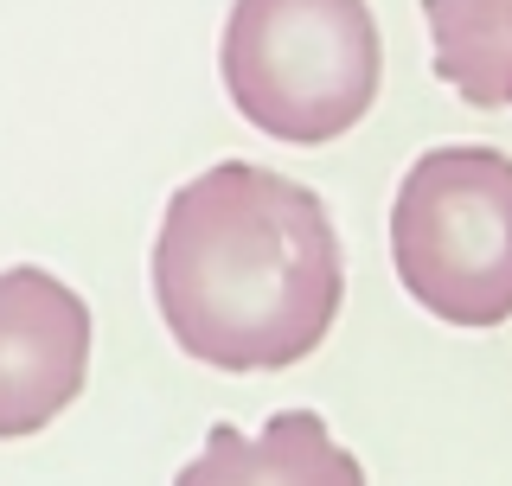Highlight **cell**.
Listing matches in <instances>:
<instances>
[{
  "label": "cell",
  "mask_w": 512,
  "mask_h": 486,
  "mask_svg": "<svg viewBox=\"0 0 512 486\" xmlns=\"http://www.w3.org/2000/svg\"><path fill=\"white\" fill-rule=\"evenodd\" d=\"M346 295L340 231L288 173L218 160L167 199L154 307L205 371H288L327 339Z\"/></svg>",
  "instance_id": "cell-1"
},
{
  "label": "cell",
  "mask_w": 512,
  "mask_h": 486,
  "mask_svg": "<svg viewBox=\"0 0 512 486\" xmlns=\"http://www.w3.org/2000/svg\"><path fill=\"white\" fill-rule=\"evenodd\" d=\"M218 71L250 128L314 148L372 116L384 45L365 0H231Z\"/></svg>",
  "instance_id": "cell-2"
},
{
  "label": "cell",
  "mask_w": 512,
  "mask_h": 486,
  "mask_svg": "<svg viewBox=\"0 0 512 486\" xmlns=\"http://www.w3.org/2000/svg\"><path fill=\"white\" fill-rule=\"evenodd\" d=\"M391 263L404 295L448 327L512 320V154L429 148L397 180Z\"/></svg>",
  "instance_id": "cell-3"
},
{
  "label": "cell",
  "mask_w": 512,
  "mask_h": 486,
  "mask_svg": "<svg viewBox=\"0 0 512 486\" xmlns=\"http://www.w3.org/2000/svg\"><path fill=\"white\" fill-rule=\"evenodd\" d=\"M90 371V307L52 269H0V442L71 410Z\"/></svg>",
  "instance_id": "cell-4"
},
{
  "label": "cell",
  "mask_w": 512,
  "mask_h": 486,
  "mask_svg": "<svg viewBox=\"0 0 512 486\" xmlns=\"http://www.w3.org/2000/svg\"><path fill=\"white\" fill-rule=\"evenodd\" d=\"M173 486H365V467L333 442L314 410H282L256 435L212 423L205 448L173 474Z\"/></svg>",
  "instance_id": "cell-5"
},
{
  "label": "cell",
  "mask_w": 512,
  "mask_h": 486,
  "mask_svg": "<svg viewBox=\"0 0 512 486\" xmlns=\"http://www.w3.org/2000/svg\"><path fill=\"white\" fill-rule=\"evenodd\" d=\"M436 77L474 109H512V0H423Z\"/></svg>",
  "instance_id": "cell-6"
}]
</instances>
